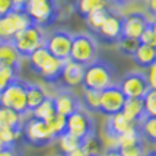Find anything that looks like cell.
<instances>
[{"mask_svg": "<svg viewBox=\"0 0 156 156\" xmlns=\"http://www.w3.org/2000/svg\"><path fill=\"white\" fill-rule=\"evenodd\" d=\"M32 72H35L37 75H40L47 83H55L58 82L61 75V70L64 66V60H60L48 51L47 48L40 47L38 50H35L32 54H29L27 57Z\"/></svg>", "mask_w": 156, "mask_h": 156, "instance_id": "cell-1", "label": "cell"}, {"mask_svg": "<svg viewBox=\"0 0 156 156\" xmlns=\"http://www.w3.org/2000/svg\"><path fill=\"white\" fill-rule=\"evenodd\" d=\"M115 85V75H114V67L109 64L107 60L96 58L90 64L85 66V73H83V80L82 86L86 89H95V90H104Z\"/></svg>", "mask_w": 156, "mask_h": 156, "instance_id": "cell-2", "label": "cell"}, {"mask_svg": "<svg viewBox=\"0 0 156 156\" xmlns=\"http://www.w3.org/2000/svg\"><path fill=\"white\" fill-rule=\"evenodd\" d=\"M96 58H98V44L92 35L85 32L72 35L70 60L76 61L82 66H88Z\"/></svg>", "mask_w": 156, "mask_h": 156, "instance_id": "cell-3", "label": "cell"}, {"mask_svg": "<svg viewBox=\"0 0 156 156\" xmlns=\"http://www.w3.org/2000/svg\"><path fill=\"white\" fill-rule=\"evenodd\" d=\"M32 23L41 28L51 27L58 18V6L55 0H28L23 9Z\"/></svg>", "mask_w": 156, "mask_h": 156, "instance_id": "cell-4", "label": "cell"}, {"mask_svg": "<svg viewBox=\"0 0 156 156\" xmlns=\"http://www.w3.org/2000/svg\"><path fill=\"white\" fill-rule=\"evenodd\" d=\"M22 137L25 143L34 147H44L55 140L47 121L38 120L32 115L22 124Z\"/></svg>", "mask_w": 156, "mask_h": 156, "instance_id": "cell-5", "label": "cell"}, {"mask_svg": "<svg viewBox=\"0 0 156 156\" xmlns=\"http://www.w3.org/2000/svg\"><path fill=\"white\" fill-rule=\"evenodd\" d=\"M45 37L47 35L44 34V28L31 23L29 27H27L25 29H22L20 32L15 35L12 42L23 58V57L32 54L35 50L42 47L45 42Z\"/></svg>", "mask_w": 156, "mask_h": 156, "instance_id": "cell-6", "label": "cell"}, {"mask_svg": "<svg viewBox=\"0 0 156 156\" xmlns=\"http://www.w3.org/2000/svg\"><path fill=\"white\" fill-rule=\"evenodd\" d=\"M0 105L19 112L22 115L28 114L27 107V82L18 80L12 82L2 94H0Z\"/></svg>", "mask_w": 156, "mask_h": 156, "instance_id": "cell-7", "label": "cell"}, {"mask_svg": "<svg viewBox=\"0 0 156 156\" xmlns=\"http://www.w3.org/2000/svg\"><path fill=\"white\" fill-rule=\"evenodd\" d=\"M32 23L23 9H13L12 12L0 16V41H12L22 29Z\"/></svg>", "mask_w": 156, "mask_h": 156, "instance_id": "cell-8", "label": "cell"}, {"mask_svg": "<svg viewBox=\"0 0 156 156\" xmlns=\"http://www.w3.org/2000/svg\"><path fill=\"white\" fill-rule=\"evenodd\" d=\"M66 131L72 136L77 137L80 140H85L86 137L95 134V122L92 117L89 115L88 111L82 108H77L75 112L67 115V127Z\"/></svg>", "mask_w": 156, "mask_h": 156, "instance_id": "cell-9", "label": "cell"}, {"mask_svg": "<svg viewBox=\"0 0 156 156\" xmlns=\"http://www.w3.org/2000/svg\"><path fill=\"white\" fill-rule=\"evenodd\" d=\"M118 88L121 89L126 98H139L142 99L146 95V92L150 89L147 76L142 72H130L122 77Z\"/></svg>", "mask_w": 156, "mask_h": 156, "instance_id": "cell-10", "label": "cell"}, {"mask_svg": "<svg viewBox=\"0 0 156 156\" xmlns=\"http://www.w3.org/2000/svg\"><path fill=\"white\" fill-rule=\"evenodd\" d=\"M126 99L127 98L124 96L121 89L118 88V85H112V86L101 90L98 112H101L107 117L117 114V112H121Z\"/></svg>", "mask_w": 156, "mask_h": 156, "instance_id": "cell-11", "label": "cell"}, {"mask_svg": "<svg viewBox=\"0 0 156 156\" xmlns=\"http://www.w3.org/2000/svg\"><path fill=\"white\" fill-rule=\"evenodd\" d=\"M44 47L57 58L64 61L69 60L72 48V34L67 31H54L45 37Z\"/></svg>", "mask_w": 156, "mask_h": 156, "instance_id": "cell-12", "label": "cell"}, {"mask_svg": "<svg viewBox=\"0 0 156 156\" xmlns=\"http://www.w3.org/2000/svg\"><path fill=\"white\" fill-rule=\"evenodd\" d=\"M96 35L105 44H117V41L122 37V16L109 10Z\"/></svg>", "mask_w": 156, "mask_h": 156, "instance_id": "cell-13", "label": "cell"}, {"mask_svg": "<svg viewBox=\"0 0 156 156\" xmlns=\"http://www.w3.org/2000/svg\"><path fill=\"white\" fill-rule=\"evenodd\" d=\"M150 20L142 12H131L122 16V35L130 38H140L143 31L149 27Z\"/></svg>", "mask_w": 156, "mask_h": 156, "instance_id": "cell-14", "label": "cell"}, {"mask_svg": "<svg viewBox=\"0 0 156 156\" xmlns=\"http://www.w3.org/2000/svg\"><path fill=\"white\" fill-rule=\"evenodd\" d=\"M83 73H85V66H82V64L70 60V58L66 60L63 70H61L60 79H58L61 88L72 89L80 86L82 80H83Z\"/></svg>", "mask_w": 156, "mask_h": 156, "instance_id": "cell-15", "label": "cell"}, {"mask_svg": "<svg viewBox=\"0 0 156 156\" xmlns=\"http://www.w3.org/2000/svg\"><path fill=\"white\" fill-rule=\"evenodd\" d=\"M54 104L55 111L64 117L70 115L77 108H80V99L67 88H61L57 92V95L54 96Z\"/></svg>", "mask_w": 156, "mask_h": 156, "instance_id": "cell-16", "label": "cell"}, {"mask_svg": "<svg viewBox=\"0 0 156 156\" xmlns=\"http://www.w3.org/2000/svg\"><path fill=\"white\" fill-rule=\"evenodd\" d=\"M133 127H136L134 122L130 121L122 112H117V114L108 115L107 122H105V127H104V133H107L109 136L118 139L121 134H124L126 131L131 130Z\"/></svg>", "mask_w": 156, "mask_h": 156, "instance_id": "cell-17", "label": "cell"}, {"mask_svg": "<svg viewBox=\"0 0 156 156\" xmlns=\"http://www.w3.org/2000/svg\"><path fill=\"white\" fill-rule=\"evenodd\" d=\"M133 60L139 67L142 69H149L152 64L156 63V47L153 45H146L142 44L137 47V50L134 51V54L131 55Z\"/></svg>", "mask_w": 156, "mask_h": 156, "instance_id": "cell-18", "label": "cell"}, {"mask_svg": "<svg viewBox=\"0 0 156 156\" xmlns=\"http://www.w3.org/2000/svg\"><path fill=\"white\" fill-rule=\"evenodd\" d=\"M121 112L129 118L131 122L139 124L142 121V118L144 117V108H143V101L139 98H127L124 102Z\"/></svg>", "mask_w": 156, "mask_h": 156, "instance_id": "cell-19", "label": "cell"}, {"mask_svg": "<svg viewBox=\"0 0 156 156\" xmlns=\"http://www.w3.org/2000/svg\"><path fill=\"white\" fill-rule=\"evenodd\" d=\"M22 55L15 48L12 41H0V64H12L20 67Z\"/></svg>", "mask_w": 156, "mask_h": 156, "instance_id": "cell-20", "label": "cell"}, {"mask_svg": "<svg viewBox=\"0 0 156 156\" xmlns=\"http://www.w3.org/2000/svg\"><path fill=\"white\" fill-rule=\"evenodd\" d=\"M45 89L37 85V83H28L27 82V107L28 112H32L41 102L47 98Z\"/></svg>", "mask_w": 156, "mask_h": 156, "instance_id": "cell-21", "label": "cell"}, {"mask_svg": "<svg viewBox=\"0 0 156 156\" xmlns=\"http://www.w3.org/2000/svg\"><path fill=\"white\" fill-rule=\"evenodd\" d=\"M22 114L13 109L0 105V130L2 129H22Z\"/></svg>", "mask_w": 156, "mask_h": 156, "instance_id": "cell-22", "label": "cell"}, {"mask_svg": "<svg viewBox=\"0 0 156 156\" xmlns=\"http://www.w3.org/2000/svg\"><path fill=\"white\" fill-rule=\"evenodd\" d=\"M137 129H139L143 142L156 144V117L144 115L142 121L137 124Z\"/></svg>", "mask_w": 156, "mask_h": 156, "instance_id": "cell-23", "label": "cell"}, {"mask_svg": "<svg viewBox=\"0 0 156 156\" xmlns=\"http://www.w3.org/2000/svg\"><path fill=\"white\" fill-rule=\"evenodd\" d=\"M108 2L107 0H77L76 2V12L80 16H88L92 12L101 10V9H108Z\"/></svg>", "mask_w": 156, "mask_h": 156, "instance_id": "cell-24", "label": "cell"}, {"mask_svg": "<svg viewBox=\"0 0 156 156\" xmlns=\"http://www.w3.org/2000/svg\"><path fill=\"white\" fill-rule=\"evenodd\" d=\"M19 69L12 64H0V94L12 83L19 79Z\"/></svg>", "mask_w": 156, "mask_h": 156, "instance_id": "cell-25", "label": "cell"}, {"mask_svg": "<svg viewBox=\"0 0 156 156\" xmlns=\"http://www.w3.org/2000/svg\"><path fill=\"white\" fill-rule=\"evenodd\" d=\"M55 112V104H54V98L51 96H47L44 101L41 102L40 105L31 112L32 117L38 118V120H42V121H48L51 117L54 115Z\"/></svg>", "mask_w": 156, "mask_h": 156, "instance_id": "cell-26", "label": "cell"}, {"mask_svg": "<svg viewBox=\"0 0 156 156\" xmlns=\"http://www.w3.org/2000/svg\"><path fill=\"white\" fill-rule=\"evenodd\" d=\"M109 9H101V10H96V12H92L89 13L88 16H85V22H86V27L89 28L90 32L96 34L98 29L101 28V25L104 23V20L108 15Z\"/></svg>", "mask_w": 156, "mask_h": 156, "instance_id": "cell-27", "label": "cell"}, {"mask_svg": "<svg viewBox=\"0 0 156 156\" xmlns=\"http://www.w3.org/2000/svg\"><path fill=\"white\" fill-rule=\"evenodd\" d=\"M47 124H48V127H50V130H51V133H53L54 139L57 140L61 134H64V133H66V127H67V117H64V115H61V114H58V112H55L54 115L47 121Z\"/></svg>", "mask_w": 156, "mask_h": 156, "instance_id": "cell-28", "label": "cell"}, {"mask_svg": "<svg viewBox=\"0 0 156 156\" xmlns=\"http://www.w3.org/2000/svg\"><path fill=\"white\" fill-rule=\"evenodd\" d=\"M99 96H101V92H99V90L83 88L82 101H83L85 107H86L89 111H92V112H98V108H99Z\"/></svg>", "mask_w": 156, "mask_h": 156, "instance_id": "cell-29", "label": "cell"}, {"mask_svg": "<svg viewBox=\"0 0 156 156\" xmlns=\"http://www.w3.org/2000/svg\"><path fill=\"white\" fill-rule=\"evenodd\" d=\"M139 45H140V41L137 40V38H130V37H124V35L117 41L118 51L124 55H129V57H131V55L134 54V51L137 50Z\"/></svg>", "mask_w": 156, "mask_h": 156, "instance_id": "cell-30", "label": "cell"}, {"mask_svg": "<svg viewBox=\"0 0 156 156\" xmlns=\"http://www.w3.org/2000/svg\"><path fill=\"white\" fill-rule=\"evenodd\" d=\"M82 147L86 150V153L89 156H101L102 152H104V144L95 134L86 137L82 143Z\"/></svg>", "mask_w": 156, "mask_h": 156, "instance_id": "cell-31", "label": "cell"}, {"mask_svg": "<svg viewBox=\"0 0 156 156\" xmlns=\"http://www.w3.org/2000/svg\"><path fill=\"white\" fill-rule=\"evenodd\" d=\"M57 140H58V144H60V149L63 153H67L70 150H75V149H77V147H80L82 143H83V140L72 136L67 131H66L64 134H61Z\"/></svg>", "mask_w": 156, "mask_h": 156, "instance_id": "cell-32", "label": "cell"}, {"mask_svg": "<svg viewBox=\"0 0 156 156\" xmlns=\"http://www.w3.org/2000/svg\"><path fill=\"white\" fill-rule=\"evenodd\" d=\"M143 108H144V115L156 117V89L150 88L146 95L142 98Z\"/></svg>", "mask_w": 156, "mask_h": 156, "instance_id": "cell-33", "label": "cell"}, {"mask_svg": "<svg viewBox=\"0 0 156 156\" xmlns=\"http://www.w3.org/2000/svg\"><path fill=\"white\" fill-rule=\"evenodd\" d=\"M22 136V129H2L0 130V142L5 146H15L18 139Z\"/></svg>", "mask_w": 156, "mask_h": 156, "instance_id": "cell-34", "label": "cell"}, {"mask_svg": "<svg viewBox=\"0 0 156 156\" xmlns=\"http://www.w3.org/2000/svg\"><path fill=\"white\" fill-rule=\"evenodd\" d=\"M121 156H144L146 155V150H144V143L143 140L129 146H124V147H118Z\"/></svg>", "mask_w": 156, "mask_h": 156, "instance_id": "cell-35", "label": "cell"}, {"mask_svg": "<svg viewBox=\"0 0 156 156\" xmlns=\"http://www.w3.org/2000/svg\"><path fill=\"white\" fill-rule=\"evenodd\" d=\"M139 41H140L142 44H146V45H153V47H156V34L153 32L150 23H149V27L143 31V34L140 35Z\"/></svg>", "mask_w": 156, "mask_h": 156, "instance_id": "cell-36", "label": "cell"}, {"mask_svg": "<svg viewBox=\"0 0 156 156\" xmlns=\"http://www.w3.org/2000/svg\"><path fill=\"white\" fill-rule=\"evenodd\" d=\"M13 9H15V6H13V2L12 0H0V16L12 12Z\"/></svg>", "mask_w": 156, "mask_h": 156, "instance_id": "cell-37", "label": "cell"}, {"mask_svg": "<svg viewBox=\"0 0 156 156\" xmlns=\"http://www.w3.org/2000/svg\"><path fill=\"white\" fill-rule=\"evenodd\" d=\"M147 80H149L150 88L156 89V63L152 64L149 67V75H147Z\"/></svg>", "mask_w": 156, "mask_h": 156, "instance_id": "cell-38", "label": "cell"}, {"mask_svg": "<svg viewBox=\"0 0 156 156\" xmlns=\"http://www.w3.org/2000/svg\"><path fill=\"white\" fill-rule=\"evenodd\" d=\"M0 156H20L15 146H5L0 150Z\"/></svg>", "mask_w": 156, "mask_h": 156, "instance_id": "cell-39", "label": "cell"}, {"mask_svg": "<svg viewBox=\"0 0 156 156\" xmlns=\"http://www.w3.org/2000/svg\"><path fill=\"white\" fill-rule=\"evenodd\" d=\"M63 156H89V155L86 153V150L80 146V147H77L75 150H70L67 153H63Z\"/></svg>", "mask_w": 156, "mask_h": 156, "instance_id": "cell-40", "label": "cell"}, {"mask_svg": "<svg viewBox=\"0 0 156 156\" xmlns=\"http://www.w3.org/2000/svg\"><path fill=\"white\" fill-rule=\"evenodd\" d=\"M146 7L153 18H156V0H146Z\"/></svg>", "mask_w": 156, "mask_h": 156, "instance_id": "cell-41", "label": "cell"}, {"mask_svg": "<svg viewBox=\"0 0 156 156\" xmlns=\"http://www.w3.org/2000/svg\"><path fill=\"white\" fill-rule=\"evenodd\" d=\"M101 156H121L118 149H104Z\"/></svg>", "mask_w": 156, "mask_h": 156, "instance_id": "cell-42", "label": "cell"}, {"mask_svg": "<svg viewBox=\"0 0 156 156\" xmlns=\"http://www.w3.org/2000/svg\"><path fill=\"white\" fill-rule=\"evenodd\" d=\"M12 2H13L15 9H25L28 3V0H12Z\"/></svg>", "mask_w": 156, "mask_h": 156, "instance_id": "cell-43", "label": "cell"}, {"mask_svg": "<svg viewBox=\"0 0 156 156\" xmlns=\"http://www.w3.org/2000/svg\"><path fill=\"white\" fill-rule=\"evenodd\" d=\"M108 3H115V5H122L126 3V0H107Z\"/></svg>", "mask_w": 156, "mask_h": 156, "instance_id": "cell-44", "label": "cell"}, {"mask_svg": "<svg viewBox=\"0 0 156 156\" xmlns=\"http://www.w3.org/2000/svg\"><path fill=\"white\" fill-rule=\"evenodd\" d=\"M150 27H152V29H153V32L156 34V18H153V20L150 22Z\"/></svg>", "mask_w": 156, "mask_h": 156, "instance_id": "cell-45", "label": "cell"}, {"mask_svg": "<svg viewBox=\"0 0 156 156\" xmlns=\"http://www.w3.org/2000/svg\"><path fill=\"white\" fill-rule=\"evenodd\" d=\"M144 156H156V150H152V152H147Z\"/></svg>", "mask_w": 156, "mask_h": 156, "instance_id": "cell-46", "label": "cell"}]
</instances>
